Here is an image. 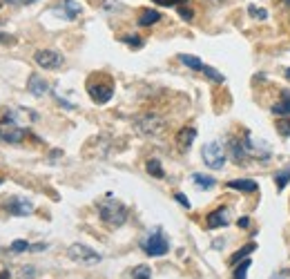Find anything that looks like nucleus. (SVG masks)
<instances>
[{"label":"nucleus","instance_id":"obj_1","mask_svg":"<svg viewBox=\"0 0 290 279\" xmlns=\"http://www.w3.org/2000/svg\"><path fill=\"white\" fill-rule=\"evenodd\" d=\"M98 217L103 223H107L112 228H119L127 221V208L116 201L112 194H107L103 201H98Z\"/></svg>","mask_w":290,"mask_h":279},{"label":"nucleus","instance_id":"obj_2","mask_svg":"<svg viewBox=\"0 0 290 279\" xmlns=\"http://www.w3.org/2000/svg\"><path fill=\"white\" fill-rule=\"evenodd\" d=\"M141 248H143V253L150 255V257H163L167 250H170V241H167V237L163 234V230L156 228L154 232L148 234V239H143Z\"/></svg>","mask_w":290,"mask_h":279},{"label":"nucleus","instance_id":"obj_3","mask_svg":"<svg viewBox=\"0 0 290 279\" xmlns=\"http://www.w3.org/2000/svg\"><path fill=\"white\" fill-rule=\"evenodd\" d=\"M201 159H203V163L210 170H221L226 165V150H223V145L219 141H210L201 150Z\"/></svg>","mask_w":290,"mask_h":279},{"label":"nucleus","instance_id":"obj_4","mask_svg":"<svg viewBox=\"0 0 290 279\" xmlns=\"http://www.w3.org/2000/svg\"><path fill=\"white\" fill-rule=\"evenodd\" d=\"M134 127H136V132L143 134V136H159V134L165 130V121L161 119L159 114H143L134 121Z\"/></svg>","mask_w":290,"mask_h":279},{"label":"nucleus","instance_id":"obj_5","mask_svg":"<svg viewBox=\"0 0 290 279\" xmlns=\"http://www.w3.org/2000/svg\"><path fill=\"white\" fill-rule=\"evenodd\" d=\"M241 145H243V150H245V154L248 156H252V159H261V161H268L270 159V154H272V150H270V145H268L266 141H259V138H255L250 132H245L243 134V138H241Z\"/></svg>","mask_w":290,"mask_h":279},{"label":"nucleus","instance_id":"obj_6","mask_svg":"<svg viewBox=\"0 0 290 279\" xmlns=\"http://www.w3.org/2000/svg\"><path fill=\"white\" fill-rule=\"evenodd\" d=\"M67 257H69L71 261H76V264H83V266H94L100 261V255L85 243H71L69 248H67Z\"/></svg>","mask_w":290,"mask_h":279},{"label":"nucleus","instance_id":"obj_7","mask_svg":"<svg viewBox=\"0 0 290 279\" xmlns=\"http://www.w3.org/2000/svg\"><path fill=\"white\" fill-rule=\"evenodd\" d=\"M27 130L20 125V123H16L14 119H9V116H5L3 121H0V141L3 143H20L22 138H25Z\"/></svg>","mask_w":290,"mask_h":279},{"label":"nucleus","instance_id":"obj_8","mask_svg":"<svg viewBox=\"0 0 290 279\" xmlns=\"http://www.w3.org/2000/svg\"><path fill=\"white\" fill-rule=\"evenodd\" d=\"M33 60H36V65L43 67V69H58V67L65 65L63 54L56 52V49H38V52L33 54Z\"/></svg>","mask_w":290,"mask_h":279},{"label":"nucleus","instance_id":"obj_9","mask_svg":"<svg viewBox=\"0 0 290 279\" xmlns=\"http://www.w3.org/2000/svg\"><path fill=\"white\" fill-rule=\"evenodd\" d=\"M87 92H89V98L96 105H105L114 96V85L110 81H96V83H89Z\"/></svg>","mask_w":290,"mask_h":279},{"label":"nucleus","instance_id":"obj_10","mask_svg":"<svg viewBox=\"0 0 290 279\" xmlns=\"http://www.w3.org/2000/svg\"><path fill=\"white\" fill-rule=\"evenodd\" d=\"M81 11H83V7L76 0H60L56 7H52V14L60 16V18H65V20H76L78 16H81Z\"/></svg>","mask_w":290,"mask_h":279},{"label":"nucleus","instance_id":"obj_11","mask_svg":"<svg viewBox=\"0 0 290 279\" xmlns=\"http://www.w3.org/2000/svg\"><path fill=\"white\" fill-rule=\"evenodd\" d=\"M7 210L14 217H29L33 212V203L29 199H25V197H11L7 201Z\"/></svg>","mask_w":290,"mask_h":279},{"label":"nucleus","instance_id":"obj_12","mask_svg":"<svg viewBox=\"0 0 290 279\" xmlns=\"http://www.w3.org/2000/svg\"><path fill=\"white\" fill-rule=\"evenodd\" d=\"M208 228L210 230H214V228H226L228 223H230V212L228 208H216L214 212H210L208 215Z\"/></svg>","mask_w":290,"mask_h":279},{"label":"nucleus","instance_id":"obj_13","mask_svg":"<svg viewBox=\"0 0 290 279\" xmlns=\"http://www.w3.org/2000/svg\"><path fill=\"white\" fill-rule=\"evenodd\" d=\"M27 89H29L31 96L41 98V96H45V94L49 92V85H47V81H45L41 74H31L29 81H27Z\"/></svg>","mask_w":290,"mask_h":279},{"label":"nucleus","instance_id":"obj_14","mask_svg":"<svg viewBox=\"0 0 290 279\" xmlns=\"http://www.w3.org/2000/svg\"><path fill=\"white\" fill-rule=\"evenodd\" d=\"M194 138H197V130L194 127H190V125H186V127H181V130L176 132V143H178V150H190V145L194 143Z\"/></svg>","mask_w":290,"mask_h":279},{"label":"nucleus","instance_id":"obj_15","mask_svg":"<svg viewBox=\"0 0 290 279\" xmlns=\"http://www.w3.org/2000/svg\"><path fill=\"white\" fill-rule=\"evenodd\" d=\"M228 188L232 190H241V192H257V181H252V179H234V181L228 183Z\"/></svg>","mask_w":290,"mask_h":279},{"label":"nucleus","instance_id":"obj_16","mask_svg":"<svg viewBox=\"0 0 290 279\" xmlns=\"http://www.w3.org/2000/svg\"><path fill=\"white\" fill-rule=\"evenodd\" d=\"M161 20V14L156 9H143L138 14V25L141 27H150V25H156Z\"/></svg>","mask_w":290,"mask_h":279},{"label":"nucleus","instance_id":"obj_17","mask_svg":"<svg viewBox=\"0 0 290 279\" xmlns=\"http://www.w3.org/2000/svg\"><path fill=\"white\" fill-rule=\"evenodd\" d=\"M272 114H277V116H288L290 114V89L283 92V96H281L279 103L272 105Z\"/></svg>","mask_w":290,"mask_h":279},{"label":"nucleus","instance_id":"obj_18","mask_svg":"<svg viewBox=\"0 0 290 279\" xmlns=\"http://www.w3.org/2000/svg\"><path fill=\"white\" fill-rule=\"evenodd\" d=\"M192 183L197 186L199 190H210V188H214L216 186V181L212 177L208 175H201V172H197V175H192Z\"/></svg>","mask_w":290,"mask_h":279},{"label":"nucleus","instance_id":"obj_19","mask_svg":"<svg viewBox=\"0 0 290 279\" xmlns=\"http://www.w3.org/2000/svg\"><path fill=\"white\" fill-rule=\"evenodd\" d=\"M255 250H257V243H255V241L245 243L243 248L239 250V253H234V255L230 257V264H232V266H237V264H239V261H241V259H248V257H250V253H255Z\"/></svg>","mask_w":290,"mask_h":279},{"label":"nucleus","instance_id":"obj_20","mask_svg":"<svg viewBox=\"0 0 290 279\" xmlns=\"http://www.w3.org/2000/svg\"><path fill=\"white\" fill-rule=\"evenodd\" d=\"M228 148L232 150V156H234V161H237V163H243V161L248 159V154H245V150H243L241 141H237V138H230V143H228Z\"/></svg>","mask_w":290,"mask_h":279},{"label":"nucleus","instance_id":"obj_21","mask_svg":"<svg viewBox=\"0 0 290 279\" xmlns=\"http://www.w3.org/2000/svg\"><path fill=\"white\" fill-rule=\"evenodd\" d=\"M145 170H148V175H152L154 179H163L165 177V172H163V167H161L159 159H150L148 163H145Z\"/></svg>","mask_w":290,"mask_h":279},{"label":"nucleus","instance_id":"obj_22","mask_svg":"<svg viewBox=\"0 0 290 279\" xmlns=\"http://www.w3.org/2000/svg\"><path fill=\"white\" fill-rule=\"evenodd\" d=\"M178 60H181L186 67H190V69H197V72H201L203 69V63L197 58V56H188V54H178Z\"/></svg>","mask_w":290,"mask_h":279},{"label":"nucleus","instance_id":"obj_23","mask_svg":"<svg viewBox=\"0 0 290 279\" xmlns=\"http://www.w3.org/2000/svg\"><path fill=\"white\" fill-rule=\"evenodd\" d=\"M248 268H250V259L239 261L237 268H234V275H232V279H248Z\"/></svg>","mask_w":290,"mask_h":279},{"label":"nucleus","instance_id":"obj_24","mask_svg":"<svg viewBox=\"0 0 290 279\" xmlns=\"http://www.w3.org/2000/svg\"><path fill=\"white\" fill-rule=\"evenodd\" d=\"M121 43H125L127 47H132V49H141L143 47V41L136 36V33H125V36H121Z\"/></svg>","mask_w":290,"mask_h":279},{"label":"nucleus","instance_id":"obj_25","mask_svg":"<svg viewBox=\"0 0 290 279\" xmlns=\"http://www.w3.org/2000/svg\"><path fill=\"white\" fill-rule=\"evenodd\" d=\"M288 181H290V167H286V170H281V172H277V175H275L277 190H283V188L288 186Z\"/></svg>","mask_w":290,"mask_h":279},{"label":"nucleus","instance_id":"obj_26","mask_svg":"<svg viewBox=\"0 0 290 279\" xmlns=\"http://www.w3.org/2000/svg\"><path fill=\"white\" fill-rule=\"evenodd\" d=\"M36 268L33 266H22V268H18V272H16V277L14 279H36Z\"/></svg>","mask_w":290,"mask_h":279},{"label":"nucleus","instance_id":"obj_27","mask_svg":"<svg viewBox=\"0 0 290 279\" xmlns=\"http://www.w3.org/2000/svg\"><path fill=\"white\" fill-rule=\"evenodd\" d=\"M29 248H31V243L25 241V239H16V241H11V246H9L11 253H27Z\"/></svg>","mask_w":290,"mask_h":279},{"label":"nucleus","instance_id":"obj_28","mask_svg":"<svg viewBox=\"0 0 290 279\" xmlns=\"http://www.w3.org/2000/svg\"><path fill=\"white\" fill-rule=\"evenodd\" d=\"M201 72H203V74L208 76L210 81H214V83H223V81H226L223 74H219V72H216L214 67H210V65H203V69H201Z\"/></svg>","mask_w":290,"mask_h":279},{"label":"nucleus","instance_id":"obj_29","mask_svg":"<svg viewBox=\"0 0 290 279\" xmlns=\"http://www.w3.org/2000/svg\"><path fill=\"white\" fill-rule=\"evenodd\" d=\"M132 279H152V270L148 266H136L132 270Z\"/></svg>","mask_w":290,"mask_h":279},{"label":"nucleus","instance_id":"obj_30","mask_svg":"<svg viewBox=\"0 0 290 279\" xmlns=\"http://www.w3.org/2000/svg\"><path fill=\"white\" fill-rule=\"evenodd\" d=\"M248 14L257 20H266L268 18V11L264 7H257V5H248Z\"/></svg>","mask_w":290,"mask_h":279},{"label":"nucleus","instance_id":"obj_31","mask_svg":"<svg viewBox=\"0 0 290 279\" xmlns=\"http://www.w3.org/2000/svg\"><path fill=\"white\" fill-rule=\"evenodd\" d=\"M277 132L281 134V136H290V119H279Z\"/></svg>","mask_w":290,"mask_h":279},{"label":"nucleus","instance_id":"obj_32","mask_svg":"<svg viewBox=\"0 0 290 279\" xmlns=\"http://www.w3.org/2000/svg\"><path fill=\"white\" fill-rule=\"evenodd\" d=\"M178 14H181L183 20H192L194 18V11L190 7H186V5H178Z\"/></svg>","mask_w":290,"mask_h":279},{"label":"nucleus","instance_id":"obj_33","mask_svg":"<svg viewBox=\"0 0 290 279\" xmlns=\"http://www.w3.org/2000/svg\"><path fill=\"white\" fill-rule=\"evenodd\" d=\"M154 3L161 7H176V5H186L188 0H154Z\"/></svg>","mask_w":290,"mask_h":279},{"label":"nucleus","instance_id":"obj_34","mask_svg":"<svg viewBox=\"0 0 290 279\" xmlns=\"http://www.w3.org/2000/svg\"><path fill=\"white\" fill-rule=\"evenodd\" d=\"M174 199H176V201H178V203H181V205H183V208H190V201L186 199V194L176 192V194H174Z\"/></svg>","mask_w":290,"mask_h":279},{"label":"nucleus","instance_id":"obj_35","mask_svg":"<svg viewBox=\"0 0 290 279\" xmlns=\"http://www.w3.org/2000/svg\"><path fill=\"white\" fill-rule=\"evenodd\" d=\"M270 279H290V270H279V272H275Z\"/></svg>","mask_w":290,"mask_h":279},{"label":"nucleus","instance_id":"obj_36","mask_svg":"<svg viewBox=\"0 0 290 279\" xmlns=\"http://www.w3.org/2000/svg\"><path fill=\"white\" fill-rule=\"evenodd\" d=\"M237 223H239V228H248L250 226V219H248V217H241Z\"/></svg>","mask_w":290,"mask_h":279},{"label":"nucleus","instance_id":"obj_37","mask_svg":"<svg viewBox=\"0 0 290 279\" xmlns=\"http://www.w3.org/2000/svg\"><path fill=\"white\" fill-rule=\"evenodd\" d=\"M31 253H38V250H45V243H36V246H31Z\"/></svg>","mask_w":290,"mask_h":279},{"label":"nucleus","instance_id":"obj_38","mask_svg":"<svg viewBox=\"0 0 290 279\" xmlns=\"http://www.w3.org/2000/svg\"><path fill=\"white\" fill-rule=\"evenodd\" d=\"M7 3H25V5H33V3H38V0H7Z\"/></svg>","mask_w":290,"mask_h":279},{"label":"nucleus","instance_id":"obj_39","mask_svg":"<svg viewBox=\"0 0 290 279\" xmlns=\"http://www.w3.org/2000/svg\"><path fill=\"white\" fill-rule=\"evenodd\" d=\"M11 275H9V270L7 268H3V270H0V279H9Z\"/></svg>","mask_w":290,"mask_h":279},{"label":"nucleus","instance_id":"obj_40","mask_svg":"<svg viewBox=\"0 0 290 279\" xmlns=\"http://www.w3.org/2000/svg\"><path fill=\"white\" fill-rule=\"evenodd\" d=\"M0 43H14V38H7L5 33H0Z\"/></svg>","mask_w":290,"mask_h":279},{"label":"nucleus","instance_id":"obj_41","mask_svg":"<svg viewBox=\"0 0 290 279\" xmlns=\"http://www.w3.org/2000/svg\"><path fill=\"white\" fill-rule=\"evenodd\" d=\"M286 3H288V5H290V0H286Z\"/></svg>","mask_w":290,"mask_h":279}]
</instances>
